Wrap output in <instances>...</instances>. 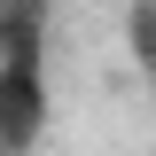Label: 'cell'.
I'll use <instances>...</instances> for the list:
<instances>
[{"mask_svg":"<svg viewBox=\"0 0 156 156\" xmlns=\"http://www.w3.org/2000/svg\"><path fill=\"white\" fill-rule=\"evenodd\" d=\"M125 47H133L140 78L156 86V0H133V8H125Z\"/></svg>","mask_w":156,"mask_h":156,"instance_id":"cell-3","label":"cell"},{"mask_svg":"<svg viewBox=\"0 0 156 156\" xmlns=\"http://www.w3.org/2000/svg\"><path fill=\"white\" fill-rule=\"evenodd\" d=\"M55 16L47 0H0V70H47Z\"/></svg>","mask_w":156,"mask_h":156,"instance_id":"cell-2","label":"cell"},{"mask_svg":"<svg viewBox=\"0 0 156 156\" xmlns=\"http://www.w3.org/2000/svg\"><path fill=\"white\" fill-rule=\"evenodd\" d=\"M55 125V86L47 70H0V156H31Z\"/></svg>","mask_w":156,"mask_h":156,"instance_id":"cell-1","label":"cell"}]
</instances>
